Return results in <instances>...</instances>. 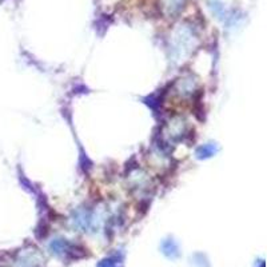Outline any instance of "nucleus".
Listing matches in <instances>:
<instances>
[{
	"label": "nucleus",
	"mask_w": 267,
	"mask_h": 267,
	"mask_svg": "<svg viewBox=\"0 0 267 267\" xmlns=\"http://www.w3.org/2000/svg\"><path fill=\"white\" fill-rule=\"evenodd\" d=\"M196 87H198V81H196L195 78H193L191 75L186 76V78L179 79V81L176 83V91H178L179 95H182V96L193 95L194 92H195Z\"/></svg>",
	"instance_id": "obj_2"
},
{
	"label": "nucleus",
	"mask_w": 267,
	"mask_h": 267,
	"mask_svg": "<svg viewBox=\"0 0 267 267\" xmlns=\"http://www.w3.org/2000/svg\"><path fill=\"white\" fill-rule=\"evenodd\" d=\"M218 146L215 143H207V145L200 146L199 149L195 151V155L198 159H209L214 156L218 152Z\"/></svg>",
	"instance_id": "obj_3"
},
{
	"label": "nucleus",
	"mask_w": 267,
	"mask_h": 267,
	"mask_svg": "<svg viewBox=\"0 0 267 267\" xmlns=\"http://www.w3.org/2000/svg\"><path fill=\"white\" fill-rule=\"evenodd\" d=\"M187 125L184 119L174 118L171 122L167 125V136L170 140H182L187 135Z\"/></svg>",
	"instance_id": "obj_1"
}]
</instances>
